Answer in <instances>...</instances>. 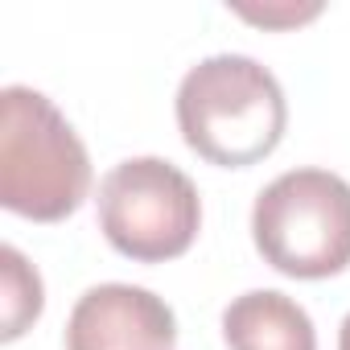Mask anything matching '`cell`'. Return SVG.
Masks as SVG:
<instances>
[{
    "label": "cell",
    "mask_w": 350,
    "mask_h": 350,
    "mask_svg": "<svg viewBox=\"0 0 350 350\" xmlns=\"http://www.w3.org/2000/svg\"><path fill=\"white\" fill-rule=\"evenodd\" d=\"M288 103L268 66L247 54H215L186 70L178 87L182 140L211 165L247 169L284 140Z\"/></svg>",
    "instance_id": "1"
},
{
    "label": "cell",
    "mask_w": 350,
    "mask_h": 350,
    "mask_svg": "<svg viewBox=\"0 0 350 350\" xmlns=\"http://www.w3.org/2000/svg\"><path fill=\"white\" fill-rule=\"evenodd\" d=\"M91 190V157L66 116L33 87L0 91V202L33 223H62Z\"/></svg>",
    "instance_id": "2"
},
{
    "label": "cell",
    "mask_w": 350,
    "mask_h": 350,
    "mask_svg": "<svg viewBox=\"0 0 350 350\" xmlns=\"http://www.w3.org/2000/svg\"><path fill=\"white\" fill-rule=\"evenodd\" d=\"M264 264L293 280H325L350 264V182L329 169H288L252 206Z\"/></svg>",
    "instance_id": "3"
},
{
    "label": "cell",
    "mask_w": 350,
    "mask_h": 350,
    "mask_svg": "<svg viewBox=\"0 0 350 350\" xmlns=\"http://www.w3.org/2000/svg\"><path fill=\"white\" fill-rule=\"evenodd\" d=\"M99 231L136 264H165L190 252L202 202L186 173L165 157H128L99 182Z\"/></svg>",
    "instance_id": "4"
},
{
    "label": "cell",
    "mask_w": 350,
    "mask_h": 350,
    "mask_svg": "<svg viewBox=\"0 0 350 350\" xmlns=\"http://www.w3.org/2000/svg\"><path fill=\"white\" fill-rule=\"evenodd\" d=\"M178 317L140 284L87 288L66 321V350H173Z\"/></svg>",
    "instance_id": "5"
},
{
    "label": "cell",
    "mask_w": 350,
    "mask_h": 350,
    "mask_svg": "<svg viewBox=\"0 0 350 350\" xmlns=\"http://www.w3.org/2000/svg\"><path fill=\"white\" fill-rule=\"evenodd\" d=\"M231 350H317L313 317L276 288H252L223 309Z\"/></svg>",
    "instance_id": "6"
},
{
    "label": "cell",
    "mask_w": 350,
    "mask_h": 350,
    "mask_svg": "<svg viewBox=\"0 0 350 350\" xmlns=\"http://www.w3.org/2000/svg\"><path fill=\"white\" fill-rule=\"evenodd\" d=\"M0 293H5V301H0V309H5V329H0V338L13 342V338H21L38 321V313L46 305L38 268L13 243L0 247Z\"/></svg>",
    "instance_id": "7"
},
{
    "label": "cell",
    "mask_w": 350,
    "mask_h": 350,
    "mask_svg": "<svg viewBox=\"0 0 350 350\" xmlns=\"http://www.w3.org/2000/svg\"><path fill=\"white\" fill-rule=\"evenodd\" d=\"M321 9L317 5H305V9H297V5H284V9H239V17H247V21H256V25H301V21H309V17H317Z\"/></svg>",
    "instance_id": "8"
},
{
    "label": "cell",
    "mask_w": 350,
    "mask_h": 350,
    "mask_svg": "<svg viewBox=\"0 0 350 350\" xmlns=\"http://www.w3.org/2000/svg\"><path fill=\"white\" fill-rule=\"evenodd\" d=\"M338 350H350V313L342 321V334H338Z\"/></svg>",
    "instance_id": "9"
}]
</instances>
